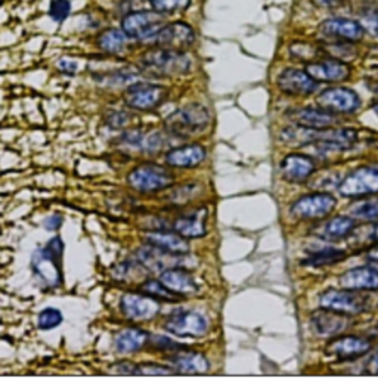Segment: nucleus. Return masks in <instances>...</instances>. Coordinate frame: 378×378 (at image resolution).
I'll return each instance as SVG.
<instances>
[{"label": "nucleus", "mask_w": 378, "mask_h": 378, "mask_svg": "<svg viewBox=\"0 0 378 378\" xmlns=\"http://www.w3.org/2000/svg\"><path fill=\"white\" fill-rule=\"evenodd\" d=\"M105 123H107V126H110L111 129H122L129 123V115L123 111H117L105 118Z\"/></svg>", "instance_id": "44"}, {"label": "nucleus", "mask_w": 378, "mask_h": 378, "mask_svg": "<svg viewBox=\"0 0 378 378\" xmlns=\"http://www.w3.org/2000/svg\"><path fill=\"white\" fill-rule=\"evenodd\" d=\"M70 12H71L70 0H52L49 5V17L56 23L65 21Z\"/></svg>", "instance_id": "37"}, {"label": "nucleus", "mask_w": 378, "mask_h": 378, "mask_svg": "<svg viewBox=\"0 0 378 378\" xmlns=\"http://www.w3.org/2000/svg\"><path fill=\"white\" fill-rule=\"evenodd\" d=\"M63 225V216L61 215H53V216H49L46 220H44V229L48 231H56L61 228Z\"/></svg>", "instance_id": "47"}, {"label": "nucleus", "mask_w": 378, "mask_h": 378, "mask_svg": "<svg viewBox=\"0 0 378 378\" xmlns=\"http://www.w3.org/2000/svg\"><path fill=\"white\" fill-rule=\"evenodd\" d=\"M207 157V151L199 144L185 145L170 149L165 156V163L177 169H192L201 164Z\"/></svg>", "instance_id": "24"}, {"label": "nucleus", "mask_w": 378, "mask_h": 378, "mask_svg": "<svg viewBox=\"0 0 378 378\" xmlns=\"http://www.w3.org/2000/svg\"><path fill=\"white\" fill-rule=\"evenodd\" d=\"M316 103L332 114H352L359 110L360 98L349 87H329L316 98Z\"/></svg>", "instance_id": "9"}, {"label": "nucleus", "mask_w": 378, "mask_h": 378, "mask_svg": "<svg viewBox=\"0 0 378 378\" xmlns=\"http://www.w3.org/2000/svg\"><path fill=\"white\" fill-rule=\"evenodd\" d=\"M160 281L177 296H192L199 293V284H196L191 272L184 267L163 270L160 274Z\"/></svg>", "instance_id": "23"}, {"label": "nucleus", "mask_w": 378, "mask_h": 378, "mask_svg": "<svg viewBox=\"0 0 378 378\" xmlns=\"http://www.w3.org/2000/svg\"><path fill=\"white\" fill-rule=\"evenodd\" d=\"M321 308L344 315H358L367 309L365 298L353 290H328L320 298Z\"/></svg>", "instance_id": "11"}, {"label": "nucleus", "mask_w": 378, "mask_h": 378, "mask_svg": "<svg viewBox=\"0 0 378 378\" xmlns=\"http://www.w3.org/2000/svg\"><path fill=\"white\" fill-rule=\"evenodd\" d=\"M64 316L61 313V310L58 309H53V308H46L44 310H42L39 313V317H37V327L43 331L46 329H52L55 327H58L59 324L63 322Z\"/></svg>", "instance_id": "35"}, {"label": "nucleus", "mask_w": 378, "mask_h": 378, "mask_svg": "<svg viewBox=\"0 0 378 378\" xmlns=\"http://www.w3.org/2000/svg\"><path fill=\"white\" fill-rule=\"evenodd\" d=\"M346 257V253L343 250L334 248V247H322L320 250H316L308 256V259H305L303 265L306 266H313V267H321V266H328L341 262Z\"/></svg>", "instance_id": "30"}, {"label": "nucleus", "mask_w": 378, "mask_h": 378, "mask_svg": "<svg viewBox=\"0 0 378 378\" xmlns=\"http://www.w3.org/2000/svg\"><path fill=\"white\" fill-rule=\"evenodd\" d=\"M129 185L139 192H157L175 182V175L158 164H141L127 176Z\"/></svg>", "instance_id": "3"}, {"label": "nucleus", "mask_w": 378, "mask_h": 378, "mask_svg": "<svg viewBox=\"0 0 378 378\" xmlns=\"http://www.w3.org/2000/svg\"><path fill=\"white\" fill-rule=\"evenodd\" d=\"M151 344H153L156 349H158V351H177V349H182V346L177 344L173 340H170L169 337H164V336H154L153 340H151Z\"/></svg>", "instance_id": "43"}, {"label": "nucleus", "mask_w": 378, "mask_h": 378, "mask_svg": "<svg viewBox=\"0 0 378 378\" xmlns=\"http://www.w3.org/2000/svg\"><path fill=\"white\" fill-rule=\"evenodd\" d=\"M46 247L58 257H63V251H64V243H63V239L59 238V237H53L49 243L46 244Z\"/></svg>", "instance_id": "46"}, {"label": "nucleus", "mask_w": 378, "mask_h": 378, "mask_svg": "<svg viewBox=\"0 0 378 378\" xmlns=\"http://www.w3.org/2000/svg\"><path fill=\"white\" fill-rule=\"evenodd\" d=\"M343 0H315V4L321 8H336L341 5Z\"/></svg>", "instance_id": "50"}, {"label": "nucleus", "mask_w": 378, "mask_h": 378, "mask_svg": "<svg viewBox=\"0 0 378 378\" xmlns=\"http://www.w3.org/2000/svg\"><path fill=\"white\" fill-rule=\"evenodd\" d=\"M58 68L65 74L73 75L75 71H77V64H75L74 61H70V59H63V61H59Z\"/></svg>", "instance_id": "49"}, {"label": "nucleus", "mask_w": 378, "mask_h": 378, "mask_svg": "<svg viewBox=\"0 0 378 378\" xmlns=\"http://www.w3.org/2000/svg\"><path fill=\"white\" fill-rule=\"evenodd\" d=\"M291 56L296 58L297 61H306V63H313V59L320 55V49H316L315 46L309 43H294L290 48Z\"/></svg>", "instance_id": "36"}, {"label": "nucleus", "mask_w": 378, "mask_h": 378, "mask_svg": "<svg viewBox=\"0 0 378 378\" xmlns=\"http://www.w3.org/2000/svg\"><path fill=\"white\" fill-rule=\"evenodd\" d=\"M371 347L370 340L364 337L343 336L331 340L325 347V353L339 359H355L367 355L371 351Z\"/></svg>", "instance_id": "18"}, {"label": "nucleus", "mask_w": 378, "mask_h": 378, "mask_svg": "<svg viewBox=\"0 0 378 378\" xmlns=\"http://www.w3.org/2000/svg\"><path fill=\"white\" fill-rule=\"evenodd\" d=\"M32 269L36 278L49 289L61 285V257L55 256L48 247L37 248L32 257Z\"/></svg>", "instance_id": "10"}, {"label": "nucleus", "mask_w": 378, "mask_h": 378, "mask_svg": "<svg viewBox=\"0 0 378 378\" xmlns=\"http://www.w3.org/2000/svg\"><path fill=\"white\" fill-rule=\"evenodd\" d=\"M286 117H289L291 122L297 126L301 127H309V129H316V130H324V129H331L339 125V118L321 108H310V107H305V108H294L286 113Z\"/></svg>", "instance_id": "17"}, {"label": "nucleus", "mask_w": 378, "mask_h": 378, "mask_svg": "<svg viewBox=\"0 0 378 378\" xmlns=\"http://www.w3.org/2000/svg\"><path fill=\"white\" fill-rule=\"evenodd\" d=\"M351 216L353 219L375 222L378 220V200H364L351 207Z\"/></svg>", "instance_id": "33"}, {"label": "nucleus", "mask_w": 378, "mask_h": 378, "mask_svg": "<svg viewBox=\"0 0 378 378\" xmlns=\"http://www.w3.org/2000/svg\"><path fill=\"white\" fill-rule=\"evenodd\" d=\"M315 169V161L310 157L297 153L285 156L279 165L282 179L291 184L305 182L313 175Z\"/></svg>", "instance_id": "20"}, {"label": "nucleus", "mask_w": 378, "mask_h": 378, "mask_svg": "<svg viewBox=\"0 0 378 378\" xmlns=\"http://www.w3.org/2000/svg\"><path fill=\"white\" fill-rule=\"evenodd\" d=\"M170 374H175V371L163 365L157 364L138 365V375H170Z\"/></svg>", "instance_id": "41"}, {"label": "nucleus", "mask_w": 378, "mask_h": 378, "mask_svg": "<svg viewBox=\"0 0 378 378\" xmlns=\"http://www.w3.org/2000/svg\"><path fill=\"white\" fill-rule=\"evenodd\" d=\"M120 309L132 321H149L160 312V305L151 296L126 293L120 298Z\"/></svg>", "instance_id": "16"}, {"label": "nucleus", "mask_w": 378, "mask_h": 378, "mask_svg": "<svg viewBox=\"0 0 378 378\" xmlns=\"http://www.w3.org/2000/svg\"><path fill=\"white\" fill-rule=\"evenodd\" d=\"M277 83L281 92L289 96H309L320 87V82L310 77L306 71L296 68L284 70L278 75Z\"/></svg>", "instance_id": "12"}, {"label": "nucleus", "mask_w": 378, "mask_h": 378, "mask_svg": "<svg viewBox=\"0 0 378 378\" xmlns=\"http://www.w3.org/2000/svg\"><path fill=\"white\" fill-rule=\"evenodd\" d=\"M149 336L144 329L129 328L120 331L114 337V347L118 353H133L141 351L146 344Z\"/></svg>", "instance_id": "29"}, {"label": "nucleus", "mask_w": 378, "mask_h": 378, "mask_svg": "<svg viewBox=\"0 0 378 378\" xmlns=\"http://www.w3.org/2000/svg\"><path fill=\"white\" fill-rule=\"evenodd\" d=\"M194 42L195 32L187 23L165 24L154 37V43L158 48L173 51H184L189 48Z\"/></svg>", "instance_id": "13"}, {"label": "nucleus", "mask_w": 378, "mask_h": 378, "mask_svg": "<svg viewBox=\"0 0 378 378\" xmlns=\"http://www.w3.org/2000/svg\"><path fill=\"white\" fill-rule=\"evenodd\" d=\"M146 244L156 246L158 248H163L165 251H170L175 254H187L189 251L188 241L179 234H170V232H148L145 235Z\"/></svg>", "instance_id": "28"}, {"label": "nucleus", "mask_w": 378, "mask_h": 378, "mask_svg": "<svg viewBox=\"0 0 378 378\" xmlns=\"http://www.w3.org/2000/svg\"><path fill=\"white\" fill-rule=\"evenodd\" d=\"M164 25L165 23L163 15L156 11L130 12L122 21V30L126 33V36L139 42L154 40V37Z\"/></svg>", "instance_id": "4"}, {"label": "nucleus", "mask_w": 378, "mask_h": 378, "mask_svg": "<svg viewBox=\"0 0 378 378\" xmlns=\"http://www.w3.org/2000/svg\"><path fill=\"white\" fill-rule=\"evenodd\" d=\"M164 328L179 337H204L208 332L207 317L194 310H176L164 322Z\"/></svg>", "instance_id": "8"}, {"label": "nucleus", "mask_w": 378, "mask_h": 378, "mask_svg": "<svg viewBox=\"0 0 378 378\" xmlns=\"http://www.w3.org/2000/svg\"><path fill=\"white\" fill-rule=\"evenodd\" d=\"M310 325L317 336L334 337L346 329L347 320L344 317V313L321 308L312 313Z\"/></svg>", "instance_id": "21"}, {"label": "nucleus", "mask_w": 378, "mask_h": 378, "mask_svg": "<svg viewBox=\"0 0 378 378\" xmlns=\"http://www.w3.org/2000/svg\"><path fill=\"white\" fill-rule=\"evenodd\" d=\"M339 191L347 199H359L378 194V168L362 165L347 175L339 187Z\"/></svg>", "instance_id": "6"}, {"label": "nucleus", "mask_w": 378, "mask_h": 378, "mask_svg": "<svg viewBox=\"0 0 378 378\" xmlns=\"http://www.w3.org/2000/svg\"><path fill=\"white\" fill-rule=\"evenodd\" d=\"M144 139H145V136H144V133L139 132V130H127L126 133L122 134V142H123L125 145H129V146H133V148H138V149H142Z\"/></svg>", "instance_id": "42"}, {"label": "nucleus", "mask_w": 378, "mask_h": 378, "mask_svg": "<svg viewBox=\"0 0 378 378\" xmlns=\"http://www.w3.org/2000/svg\"><path fill=\"white\" fill-rule=\"evenodd\" d=\"M337 201L328 192H313L300 196L290 207V213L296 219L317 220L329 216L334 211Z\"/></svg>", "instance_id": "5"}, {"label": "nucleus", "mask_w": 378, "mask_h": 378, "mask_svg": "<svg viewBox=\"0 0 378 378\" xmlns=\"http://www.w3.org/2000/svg\"><path fill=\"white\" fill-rule=\"evenodd\" d=\"M207 210L200 208L188 216H182L175 220L173 231L184 238H201L206 235Z\"/></svg>", "instance_id": "25"}, {"label": "nucleus", "mask_w": 378, "mask_h": 378, "mask_svg": "<svg viewBox=\"0 0 378 378\" xmlns=\"http://www.w3.org/2000/svg\"><path fill=\"white\" fill-rule=\"evenodd\" d=\"M340 285L353 291H375L378 290V270L371 266L351 269L341 275Z\"/></svg>", "instance_id": "22"}, {"label": "nucleus", "mask_w": 378, "mask_h": 378, "mask_svg": "<svg viewBox=\"0 0 378 378\" xmlns=\"http://www.w3.org/2000/svg\"><path fill=\"white\" fill-rule=\"evenodd\" d=\"M211 122L208 110L204 105L191 103L169 114L164 120V127L172 136L180 139L203 133Z\"/></svg>", "instance_id": "1"}, {"label": "nucleus", "mask_w": 378, "mask_h": 378, "mask_svg": "<svg viewBox=\"0 0 378 378\" xmlns=\"http://www.w3.org/2000/svg\"><path fill=\"white\" fill-rule=\"evenodd\" d=\"M169 90L164 86L153 83H134L125 92V102L127 107L138 111H151L168 99Z\"/></svg>", "instance_id": "7"}, {"label": "nucleus", "mask_w": 378, "mask_h": 378, "mask_svg": "<svg viewBox=\"0 0 378 378\" xmlns=\"http://www.w3.org/2000/svg\"><path fill=\"white\" fill-rule=\"evenodd\" d=\"M356 228V222L352 216H334L321 226H317L316 234L327 241H337L347 238Z\"/></svg>", "instance_id": "26"}, {"label": "nucleus", "mask_w": 378, "mask_h": 378, "mask_svg": "<svg viewBox=\"0 0 378 378\" xmlns=\"http://www.w3.org/2000/svg\"><path fill=\"white\" fill-rule=\"evenodd\" d=\"M153 9L161 15L184 12L191 6V0H148Z\"/></svg>", "instance_id": "34"}, {"label": "nucleus", "mask_w": 378, "mask_h": 378, "mask_svg": "<svg viewBox=\"0 0 378 378\" xmlns=\"http://www.w3.org/2000/svg\"><path fill=\"white\" fill-rule=\"evenodd\" d=\"M368 371L371 374H378V349L375 351V353L371 356L370 362H368Z\"/></svg>", "instance_id": "51"}, {"label": "nucleus", "mask_w": 378, "mask_h": 378, "mask_svg": "<svg viewBox=\"0 0 378 378\" xmlns=\"http://www.w3.org/2000/svg\"><path fill=\"white\" fill-rule=\"evenodd\" d=\"M111 372L115 374H126V375H138V365L132 364V362L127 360H122L117 362V364L111 365Z\"/></svg>", "instance_id": "45"}, {"label": "nucleus", "mask_w": 378, "mask_h": 378, "mask_svg": "<svg viewBox=\"0 0 378 378\" xmlns=\"http://www.w3.org/2000/svg\"><path fill=\"white\" fill-rule=\"evenodd\" d=\"M141 291L146 296H151V297H156L161 301H177L179 297L176 293H173L172 290H169L168 286H165L160 279L156 281V279H148L145 281L144 284H141Z\"/></svg>", "instance_id": "32"}, {"label": "nucleus", "mask_w": 378, "mask_h": 378, "mask_svg": "<svg viewBox=\"0 0 378 378\" xmlns=\"http://www.w3.org/2000/svg\"><path fill=\"white\" fill-rule=\"evenodd\" d=\"M306 73L316 82H327V83L344 82L351 77L349 65L336 58L309 63L306 65Z\"/></svg>", "instance_id": "19"}, {"label": "nucleus", "mask_w": 378, "mask_h": 378, "mask_svg": "<svg viewBox=\"0 0 378 378\" xmlns=\"http://www.w3.org/2000/svg\"><path fill=\"white\" fill-rule=\"evenodd\" d=\"M362 27L367 33L378 37V9H367L362 15Z\"/></svg>", "instance_id": "38"}, {"label": "nucleus", "mask_w": 378, "mask_h": 378, "mask_svg": "<svg viewBox=\"0 0 378 378\" xmlns=\"http://www.w3.org/2000/svg\"><path fill=\"white\" fill-rule=\"evenodd\" d=\"M141 67L156 77H175L189 71L191 59L184 51L157 48L141 56Z\"/></svg>", "instance_id": "2"}, {"label": "nucleus", "mask_w": 378, "mask_h": 378, "mask_svg": "<svg viewBox=\"0 0 378 378\" xmlns=\"http://www.w3.org/2000/svg\"><path fill=\"white\" fill-rule=\"evenodd\" d=\"M127 44V36L120 30H108L99 37V46L103 52L117 55L123 52Z\"/></svg>", "instance_id": "31"}, {"label": "nucleus", "mask_w": 378, "mask_h": 378, "mask_svg": "<svg viewBox=\"0 0 378 378\" xmlns=\"http://www.w3.org/2000/svg\"><path fill=\"white\" fill-rule=\"evenodd\" d=\"M365 30L362 24L349 18H331L321 24L320 34L329 42H359L364 37Z\"/></svg>", "instance_id": "15"}, {"label": "nucleus", "mask_w": 378, "mask_h": 378, "mask_svg": "<svg viewBox=\"0 0 378 378\" xmlns=\"http://www.w3.org/2000/svg\"><path fill=\"white\" fill-rule=\"evenodd\" d=\"M195 192H196V187L195 185H185L182 188L176 189L172 194L170 200L175 204H184V203H188L192 199V196L195 195Z\"/></svg>", "instance_id": "40"}, {"label": "nucleus", "mask_w": 378, "mask_h": 378, "mask_svg": "<svg viewBox=\"0 0 378 378\" xmlns=\"http://www.w3.org/2000/svg\"><path fill=\"white\" fill-rule=\"evenodd\" d=\"M136 257L146 267V270L151 272H163L172 267L185 266L184 254H175L151 244L141 247L136 251Z\"/></svg>", "instance_id": "14"}, {"label": "nucleus", "mask_w": 378, "mask_h": 378, "mask_svg": "<svg viewBox=\"0 0 378 378\" xmlns=\"http://www.w3.org/2000/svg\"><path fill=\"white\" fill-rule=\"evenodd\" d=\"M367 265L378 270V244L372 246L367 253Z\"/></svg>", "instance_id": "48"}, {"label": "nucleus", "mask_w": 378, "mask_h": 378, "mask_svg": "<svg viewBox=\"0 0 378 378\" xmlns=\"http://www.w3.org/2000/svg\"><path fill=\"white\" fill-rule=\"evenodd\" d=\"M170 368L175 372H185V374H203L210 370V362L203 353L196 352H185L175 355L169 359Z\"/></svg>", "instance_id": "27"}, {"label": "nucleus", "mask_w": 378, "mask_h": 378, "mask_svg": "<svg viewBox=\"0 0 378 378\" xmlns=\"http://www.w3.org/2000/svg\"><path fill=\"white\" fill-rule=\"evenodd\" d=\"M165 145V139L161 133H151L149 136H145L142 151H148V153H156V151L161 149Z\"/></svg>", "instance_id": "39"}]
</instances>
